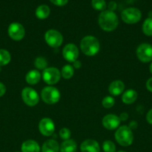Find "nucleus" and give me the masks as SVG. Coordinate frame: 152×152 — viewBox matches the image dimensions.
Instances as JSON below:
<instances>
[{
	"label": "nucleus",
	"instance_id": "obj_1",
	"mask_svg": "<svg viewBox=\"0 0 152 152\" xmlns=\"http://www.w3.org/2000/svg\"><path fill=\"white\" fill-rule=\"evenodd\" d=\"M98 25L104 31H113L119 25V19L114 11L105 10L98 16Z\"/></svg>",
	"mask_w": 152,
	"mask_h": 152
},
{
	"label": "nucleus",
	"instance_id": "obj_2",
	"mask_svg": "<svg viewBox=\"0 0 152 152\" xmlns=\"http://www.w3.org/2000/svg\"><path fill=\"white\" fill-rule=\"evenodd\" d=\"M80 49L86 56H95L100 50V43L98 39L92 36H86L80 41Z\"/></svg>",
	"mask_w": 152,
	"mask_h": 152
},
{
	"label": "nucleus",
	"instance_id": "obj_3",
	"mask_svg": "<svg viewBox=\"0 0 152 152\" xmlns=\"http://www.w3.org/2000/svg\"><path fill=\"white\" fill-rule=\"evenodd\" d=\"M115 139L122 146H129L134 141V134L131 128L126 126H122L116 130L115 133Z\"/></svg>",
	"mask_w": 152,
	"mask_h": 152
},
{
	"label": "nucleus",
	"instance_id": "obj_4",
	"mask_svg": "<svg viewBox=\"0 0 152 152\" xmlns=\"http://www.w3.org/2000/svg\"><path fill=\"white\" fill-rule=\"evenodd\" d=\"M41 98L44 102L49 105H52L57 103L60 100L61 94L56 88L48 86L42 90Z\"/></svg>",
	"mask_w": 152,
	"mask_h": 152
},
{
	"label": "nucleus",
	"instance_id": "obj_5",
	"mask_svg": "<svg viewBox=\"0 0 152 152\" xmlns=\"http://www.w3.org/2000/svg\"><path fill=\"white\" fill-rule=\"evenodd\" d=\"M121 17L126 24L133 25L139 22L142 18V13L137 7H128L122 12Z\"/></svg>",
	"mask_w": 152,
	"mask_h": 152
},
{
	"label": "nucleus",
	"instance_id": "obj_6",
	"mask_svg": "<svg viewBox=\"0 0 152 152\" xmlns=\"http://www.w3.org/2000/svg\"><path fill=\"white\" fill-rule=\"evenodd\" d=\"M45 40L50 47L58 48L62 45L63 38L59 31L51 29L45 34Z\"/></svg>",
	"mask_w": 152,
	"mask_h": 152
},
{
	"label": "nucleus",
	"instance_id": "obj_7",
	"mask_svg": "<svg viewBox=\"0 0 152 152\" xmlns=\"http://www.w3.org/2000/svg\"><path fill=\"white\" fill-rule=\"evenodd\" d=\"M22 99L23 102L28 106H35L40 100L38 94L33 88L26 87L22 91Z\"/></svg>",
	"mask_w": 152,
	"mask_h": 152
},
{
	"label": "nucleus",
	"instance_id": "obj_8",
	"mask_svg": "<svg viewBox=\"0 0 152 152\" xmlns=\"http://www.w3.org/2000/svg\"><path fill=\"white\" fill-rule=\"evenodd\" d=\"M137 56L139 60L142 62H150L152 61V45L148 43L139 45L137 49Z\"/></svg>",
	"mask_w": 152,
	"mask_h": 152
},
{
	"label": "nucleus",
	"instance_id": "obj_9",
	"mask_svg": "<svg viewBox=\"0 0 152 152\" xmlns=\"http://www.w3.org/2000/svg\"><path fill=\"white\" fill-rule=\"evenodd\" d=\"M61 77V73L56 68H46L43 70V79L48 85H55L59 82Z\"/></svg>",
	"mask_w": 152,
	"mask_h": 152
},
{
	"label": "nucleus",
	"instance_id": "obj_10",
	"mask_svg": "<svg viewBox=\"0 0 152 152\" xmlns=\"http://www.w3.org/2000/svg\"><path fill=\"white\" fill-rule=\"evenodd\" d=\"M8 35L15 41H20L24 38L25 34V28L19 22H13L10 24L7 29Z\"/></svg>",
	"mask_w": 152,
	"mask_h": 152
},
{
	"label": "nucleus",
	"instance_id": "obj_11",
	"mask_svg": "<svg viewBox=\"0 0 152 152\" xmlns=\"http://www.w3.org/2000/svg\"><path fill=\"white\" fill-rule=\"evenodd\" d=\"M55 130V126L54 122L50 118L42 119L39 123V131L45 137H49L53 134Z\"/></svg>",
	"mask_w": 152,
	"mask_h": 152
},
{
	"label": "nucleus",
	"instance_id": "obj_12",
	"mask_svg": "<svg viewBox=\"0 0 152 152\" xmlns=\"http://www.w3.org/2000/svg\"><path fill=\"white\" fill-rule=\"evenodd\" d=\"M79 55V50L74 44H68L63 49V56L66 61L74 62L77 60Z\"/></svg>",
	"mask_w": 152,
	"mask_h": 152
},
{
	"label": "nucleus",
	"instance_id": "obj_13",
	"mask_svg": "<svg viewBox=\"0 0 152 152\" xmlns=\"http://www.w3.org/2000/svg\"><path fill=\"white\" fill-rule=\"evenodd\" d=\"M120 122L121 120L118 116L115 114H107L103 118L102 124L107 130H114L119 127Z\"/></svg>",
	"mask_w": 152,
	"mask_h": 152
},
{
	"label": "nucleus",
	"instance_id": "obj_14",
	"mask_svg": "<svg viewBox=\"0 0 152 152\" xmlns=\"http://www.w3.org/2000/svg\"><path fill=\"white\" fill-rule=\"evenodd\" d=\"M81 152H100V146L98 142L94 140L88 139L80 144Z\"/></svg>",
	"mask_w": 152,
	"mask_h": 152
},
{
	"label": "nucleus",
	"instance_id": "obj_15",
	"mask_svg": "<svg viewBox=\"0 0 152 152\" xmlns=\"http://www.w3.org/2000/svg\"><path fill=\"white\" fill-rule=\"evenodd\" d=\"M125 86L123 82L121 80H115L110 83L109 86V92L113 96H118L122 94L125 90Z\"/></svg>",
	"mask_w": 152,
	"mask_h": 152
},
{
	"label": "nucleus",
	"instance_id": "obj_16",
	"mask_svg": "<svg viewBox=\"0 0 152 152\" xmlns=\"http://www.w3.org/2000/svg\"><path fill=\"white\" fill-rule=\"evenodd\" d=\"M21 150H22V152H40L39 144L32 140L25 141L22 144Z\"/></svg>",
	"mask_w": 152,
	"mask_h": 152
},
{
	"label": "nucleus",
	"instance_id": "obj_17",
	"mask_svg": "<svg viewBox=\"0 0 152 152\" xmlns=\"http://www.w3.org/2000/svg\"><path fill=\"white\" fill-rule=\"evenodd\" d=\"M59 144L54 140L46 141L42 146V152H59Z\"/></svg>",
	"mask_w": 152,
	"mask_h": 152
},
{
	"label": "nucleus",
	"instance_id": "obj_18",
	"mask_svg": "<svg viewBox=\"0 0 152 152\" xmlns=\"http://www.w3.org/2000/svg\"><path fill=\"white\" fill-rule=\"evenodd\" d=\"M77 151V143L73 140L69 139L62 142L60 146L61 152H76Z\"/></svg>",
	"mask_w": 152,
	"mask_h": 152
},
{
	"label": "nucleus",
	"instance_id": "obj_19",
	"mask_svg": "<svg viewBox=\"0 0 152 152\" xmlns=\"http://www.w3.org/2000/svg\"><path fill=\"white\" fill-rule=\"evenodd\" d=\"M137 96H138V94L136 91L129 89L122 94V102L125 104H132L137 100Z\"/></svg>",
	"mask_w": 152,
	"mask_h": 152
},
{
	"label": "nucleus",
	"instance_id": "obj_20",
	"mask_svg": "<svg viewBox=\"0 0 152 152\" xmlns=\"http://www.w3.org/2000/svg\"><path fill=\"white\" fill-rule=\"evenodd\" d=\"M40 78H41V74L37 70H31L25 77V80L27 83L30 85H36L40 82Z\"/></svg>",
	"mask_w": 152,
	"mask_h": 152
},
{
	"label": "nucleus",
	"instance_id": "obj_21",
	"mask_svg": "<svg viewBox=\"0 0 152 152\" xmlns=\"http://www.w3.org/2000/svg\"><path fill=\"white\" fill-rule=\"evenodd\" d=\"M50 14V8L46 4H41L36 9L35 15L39 19H45Z\"/></svg>",
	"mask_w": 152,
	"mask_h": 152
},
{
	"label": "nucleus",
	"instance_id": "obj_22",
	"mask_svg": "<svg viewBox=\"0 0 152 152\" xmlns=\"http://www.w3.org/2000/svg\"><path fill=\"white\" fill-rule=\"evenodd\" d=\"M142 31L145 35L152 37V17H148L142 24Z\"/></svg>",
	"mask_w": 152,
	"mask_h": 152
},
{
	"label": "nucleus",
	"instance_id": "obj_23",
	"mask_svg": "<svg viewBox=\"0 0 152 152\" xmlns=\"http://www.w3.org/2000/svg\"><path fill=\"white\" fill-rule=\"evenodd\" d=\"M11 56L7 50L0 49V66L7 65L10 62Z\"/></svg>",
	"mask_w": 152,
	"mask_h": 152
},
{
	"label": "nucleus",
	"instance_id": "obj_24",
	"mask_svg": "<svg viewBox=\"0 0 152 152\" xmlns=\"http://www.w3.org/2000/svg\"><path fill=\"white\" fill-rule=\"evenodd\" d=\"M74 75V68L70 65H66L63 66L61 70V76L63 77L64 79H69L72 78Z\"/></svg>",
	"mask_w": 152,
	"mask_h": 152
},
{
	"label": "nucleus",
	"instance_id": "obj_25",
	"mask_svg": "<svg viewBox=\"0 0 152 152\" xmlns=\"http://www.w3.org/2000/svg\"><path fill=\"white\" fill-rule=\"evenodd\" d=\"M92 7L95 10H100V11H104L106 10V1L104 0H92Z\"/></svg>",
	"mask_w": 152,
	"mask_h": 152
},
{
	"label": "nucleus",
	"instance_id": "obj_26",
	"mask_svg": "<svg viewBox=\"0 0 152 152\" xmlns=\"http://www.w3.org/2000/svg\"><path fill=\"white\" fill-rule=\"evenodd\" d=\"M34 65L39 70H45L48 65V62L46 58L39 56L34 61Z\"/></svg>",
	"mask_w": 152,
	"mask_h": 152
},
{
	"label": "nucleus",
	"instance_id": "obj_27",
	"mask_svg": "<svg viewBox=\"0 0 152 152\" xmlns=\"http://www.w3.org/2000/svg\"><path fill=\"white\" fill-rule=\"evenodd\" d=\"M103 150L104 152H116V145L111 140H106L103 143Z\"/></svg>",
	"mask_w": 152,
	"mask_h": 152
},
{
	"label": "nucleus",
	"instance_id": "obj_28",
	"mask_svg": "<svg viewBox=\"0 0 152 152\" xmlns=\"http://www.w3.org/2000/svg\"><path fill=\"white\" fill-rule=\"evenodd\" d=\"M115 99L112 96H106L102 100V105L105 108H110L114 105Z\"/></svg>",
	"mask_w": 152,
	"mask_h": 152
},
{
	"label": "nucleus",
	"instance_id": "obj_29",
	"mask_svg": "<svg viewBox=\"0 0 152 152\" xmlns=\"http://www.w3.org/2000/svg\"><path fill=\"white\" fill-rule=\"evenodd\" d=\"M60 137H61V139H63V140H67L70 138V136H71V132L69 129L67 128H63V129H61L59 132Z\"/></svg>",
	"mask_w": 152,
	"mask_h": 152
},
{
	"label": "nucleus",
	"instance_id": "obj_30",
	"mask_svg": "<svg viewBox=\"0 0 152 152\" xmlns=\"http://www.w3.org/2000/svg\"><path fill=\"white\" fill-rule=\"evenodd\" d=\"M52 4L57 6H64L68 3L69 0H49Z\"/></svg>",
	"mask_w": 152,
	"mask_h": 152
},
{
	"label": "nucleus",
	"instance_id": "obj_31",
	"mask_svg": "<svg viewBox=\"0 0 152 152\" xmlns=\"http://www.w3.org/2000/svg\"><path fill=\"white\" fill-rule=\"evenodd\" d=\"M146 120L149 124L152 125V108L149 110V111L148 112L147 115H146Z\"/></svg>",
	"mask_w": 152,
	"mask_h": 152
},
{
	"label": "nucleus",
	"instance_id": "obj_32",
	"mask_svg": "<svg viewBox=\"0 0 152 152\" xmlns=\"http://www.w3.org/2000/svg\"><path fill=\"white\" fill-rule=\"evenodd\" d=\"M117 7V4H116L115 1H110L108 4V9L109 10H111V11H114L115 10Z\"/></svg>",
	"mask_w": 152,
	"mask_h": 152
},
{
	"label": "nucleus",
	"instance_id": "obj_33",
	"mask_svg": "<svg viewBox=\"0 0 152 152\" xmlns=\"http://www.w3.org/2000/svg\"><path fill=\"white\" fill-rule=\"evenodd\" d=\"M146 88L149 91L152 92V77L147 80L146 82Z\"/></svg>",
	"mask_w": 152,
	"mask_h": 152
},
{
	"label": "nucleus",
	"instance_id": "obj_34",
	"mask_svg": "<svg viewBox=\"0 0 152 152\" xmlns=\"http://www.w3.org/2000/svg\"><path fill=\"white\" fill-rule=\"evenodd\" d=\"M6 92V87L2 83L0 82V96H2Z\"/></svg>",
	"mask_w": 152,
	"mask_h": 152
},
{
	"label": "nucleus",
	"instance_id": "obj_35",
	"mask_svg": "<svg viewBox=\"0 0 152 152\" xmlns=\"http://www.w3.org/2000/svg\"><path fill=\"white\" fill-rule=\"evenodd\" d=\"M73 66H74V68H75L76 69H77V68H80V67H81V63H80V61L78 60H76L75 62H73Z\"/></svg>",
	"mask_w": 152,
	"mask_h": 152
},
{
	"label": "nucleus",
	"instance_id": "obj_36",
	"mask_svg": "<svg viewBox=\"0 0 152 152\" xmlns=\"http://www.w3.org/2000/svg\"><path fill=\"white\" fill-rule=\"evenodd\" d=\"M128 118V115L127 113H122V114H121L120 117H119L120 120H126Z\"/></svg>",
	"mask_w": 152,
	"mask_h": 152
},
{
	"label": "nucleus",
	"instance_id": "obj_37",
	"mask_svg": "<svg viewBox=\"0 0 152 152\" xmlns=\"http://www.w3.org/2000/svg\"><path fill=\"white\" fill-rule=\"evenodd\" d=\"M149 71H150L151 74H152V62H151V63L150 66H149Z\"/></svg>",
	"mask_w": 152,
	"mask_h": 152
},
{
	"label": "nucleus",
	"instance_id": "obj_38",
	"mask_svg": "<svg viewBox=\"0 0 152 152\" xmlns=\"http://www.w3.org/2000/svg\"><path fill=\"white\" fill-rule=\"evenodd\" d=\"M118 152H126V151H118Z\"/></svg>",
	"mask_w": 152,
	"mask_h": 152
},
{
	"label": "nucleus",
	"instance_id": "obj_39",
	"mask_svg": "<svg viewBox=\"0 0 152 152\" xmlns=\"http://www.w3.org/2000/svg\"><path fill=\"white\" fill-rule=\"evenodd\" d=\"M16 152H19V151H16Z\"/></svg>",
	"mask_w": 152,
	"mask_h": 152
}]
</instances>
